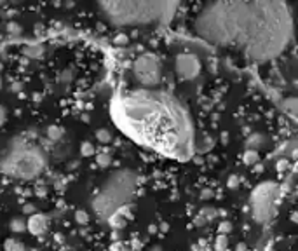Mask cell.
Masks as SVG:
<instances>
[{
	"label": "cell",
	"instance_id": "obj_14",
	"mask_svg": "<svg viewBox=\"0 0 298 251\" xmlns=\"http://www.w3.org/2000/svg\"><path fill=\"white\" fill-rule=\"evenodd\" d=\"M96 140H98L99 143H110L112 133L108 129H98L96 131Z\"/></svg>",
	"mask_w": 298,
	"mask_h": 251
},
{
	"label": "cell",
	"instance_id": "obj_2",
	"mask_svg": "<svg viewBox=\"0 0 298 251\" xmlns=\"http://www.w3.org/2000/svg\"><path fill=\"white\" fill-rule=\"evenodd\" d=\"M178 2H101L99 9L103 11L107 19L117 26H136L150 25V23L168 21L174 16Z\"/></svg>",
	"mask_w": 298,
	"mask_h": 251
},
{
	"label": "cell",
	"instance_id": "obj_22",
	"mask_svg": "<svg viewBox=\"0 0 298 251\" xmlns=\"http://www.w3.org/2000/svg\"><path fill=\"white\" fill-rule=\"evenodd\" d=\"M115 42H117V44H126V42H128V35H124V34L117 35V37H115Z\"/></svg>",
	"mask_w": 298,
	"mask_h": 251
},
{
	"label": "cell",
	"instance_id": "obj_19",
	"mask_svg": "<svg viewBox=\"0 0 298 251\" xmlns=\"http://www.w3.org/2000/svg\"><path fill=\"white\" fill-rule=\"evenodd\" d=\"M232 230V225L228 222H221L220 223V227H218V232L221 234V236H227L228 232Z\"/></svg>",
	"mask_w": 298,
	"mask_h": 251
},
{
	"label": "cell",
	"instance_id": "obj_10",
	"mask_svg": "<svg viewBox=\"0 0 298 251\" xmlns=\"http://www.w3.org/2000/svg\"><path fill=\"white\" fill-rule=\"evenodd\" d=\"M243 163L246 164V166H253V164L258 163V150H255V148H250V150H246L243 154Z\"/></svg>",
	"mask_w": 298,
	"mask_h": 251
},
{
	"label": "cell",
	"instance_id": "obj_26",
	"mask_svg": "<svg viewBox=\"0 0 298 251\" xmlns=\"http://www.w3.org/2000/svg\"><path fill=\"white\" fill-rule=\"evenodd\" d=\"M25 213L33 214V213H35V208H33V206H30V204H28V206H25Z\"/></svg>",
	"mask_w": 298,
	"mask_h": 251
},
{
	"label": "cell",
	"instance_id": "obj_24",
	"mask_svg": "<svg viewBox=\"0 0 298 251\" xmlns=\"http://www.w3.org/2000/svg\"><path fill=\"white\" fill-rule=\"evenodd\" d=\"M288 169V161H279L277 163V171H286Z\"/></svg>",
	"mask_w": 298,
	"mask_h": 251
},
{
	"label": "cell",
	"instance_id": "obj_18",
	"mask_svg": "<svg viewBox=\"0 0 298 251\" xmlns=\"http://www.w3.org/2000/svg\"><path fill=\"white\" fill-rule=\"evenodd\" d=\"M25 54L30 56V58H39V56L42 54V47H41V45H37V47H26Z\"/></svg>",
	"mask_w": 298,
	"mask_h": 251
},
{
	"label": "cell",
	"instance_id": "obj_23",
	"mask_svg": "<svg viewBox=\"0 0 298 251\" xmlns=\"http://www.w3.org/2000/svg\"><path fill=\"white\" fill-rule=\"evenodd\" d=\"M5 117H7V114H5V108L2 107V105H0V126H2V124L5 122Z\"/></svg>",
	"mask_w": 298,
	"mask_h": 251
},
{
	"label": "cell",
	"instance_id": "obj_11",
	"mask_svg": "<svg viewBox=\"0 0 298 251\" xmlns=\"http://www.w3.org/2000/svg\"><path fill=\"white\" fill-rule=\"evenodd\" d=\"M96 164L99 167H108L112 164V155L108 152H99L96 154Z\"/></svg>",
	"mask_w": 298,
	"mask_h": 251
},
{
	"label": "cell",
	"instance_id": "obj_16",
	"mask_svg": "<svg viewBox=\"0 0 298 251\" xmlns=\"http://www.w3.org/2000/svg\"><path fill=\"white\" fill-rule=\"evenodd\" d=\"M214 248H216V251H225L228 248V237L227 236H218L216 241H214Z\"/></svg>",
	"mask_w": 298,
	"mask_h": 251
},
{
	"label": "cell",
	"instance_id": "obj_20",
	"mask_svg": "<svg viewBox=\"0 0 298 251\" xmlns=\"http://www.w3.org/2000/svg\"><path fill=\"white\" fill-rule=\"evenodd\" d=\"M227 185H228V188H237L239 187V178H237L236 174H232V176H228Z\"/></svg>",
	"mask_w": 298,
	"mask_h": 251
},
{
	"label": "cell",
	"instance_id": "obj_3",
	"mask_svg": "<svg viewBox=\"0 0 298 251\" xmlns=\"http://www.w3.org/2000/svg\"><path fill=\"white\" fill-rule=\"evenodd\" d=\"M136 174L129 169L114 173L103 185L101 192L92 201V208L101 218H112L126 203L132 199L136 188Z\"/></svg>",
	"mask_w": 298,
	"mask_h": 251
},
{
	"label": "cell",
	"instance_id": "obj_28",
	"mask_svg": "<svg viewBox=\"0 0 298 251\" xmlns=\"http://www.w3.org/2000/svg\"><path fill=\"white\" fill-rule=\"evenodd\" d=\"M267 251H270V248H269V250H267Z\"/></svg>",
	"mask_w": 298,
	"mask_h": 251
},
{
	"label": "cell",
	"instance_id": "obj_13",
	"mask_svg": "<svg viewBox=\"0 0 298 251\" xmlns=\"http://www.w3.org/2000/svg\"><path fill=\"white\" fill-rule=\"evenodd\" d=\"M81 154H82V157H91V155H94V154H96L94 145L89 143V141H82V145H81Z\"/></svg>",
	"mask_w": 298,
	"mask_h": 251
},
{
	"label": "cell",
	"instance_id": "obj_21",
	"mask_svg": "<svg viewBox=\"0 0 298 251\" xmlns=\"http://www.w3.org/2000/svg\"><path fill=\"white\" fill-rule=\"evenodd\" d=\"M7 32H9V34H12V35H18V34H21V26H19L18 23H9Z\"/></svg>",
	"mask_w": 298,
	"mask_h": 251
},
{
	"label": "cell",
	"instance_id": "obj_9",
	"mask_svg": "<svg viewBox=\"0 0 298 251\" xmlns=\"http://www.w3.org/2000/svg\"><path fill=\"white\" fill-rule=\"evenodd\" d=\"M4 250L5 251H25V243L16 237H9L4 241Z\"/></svg>",
	"mask_w": 298,
	"mask_h": 251
},
{
	"label": "cell",
	"instance_id": "obj_1",
	"mask_svg": "<svg viewBox=\"0 0 298 251\" xmlns=\"http://www.w3.org/2000/svg\"><path fill=\"white\" fill-rule=\"evenodd\" d=\"M194 30L210 44L265 63L277 58L291 42L293 16L290 5L277 0L211 2L199 11Z\"/></svg>",
	"mask_w": 298,
	"mask_h": 251
},
{
	"label": "cell",
	"instance_id": "obj_15",
	"mask_svg": "<svg viewBox=\"0 0 298 251\" xmlns=\"http://www.w3.org/2000/svg\"><path fill=\"white\" fill-rule=\"evenodd\" d=\"M75 222L79 225H87L89 223V213L85 209H77L75 211Z\"/></svg>",
	"mask_w": 298,
	"mask_h": 251
},
{
	"label": "cell",
	"instance_id": "obj_6",
	"mask_svg": "<svg viewBox=\"0 0 298 251\" xmlns=\"http://www.w3.org/2000/svg\"><path fill=\"white\" fill-rule=\"evenodd\" d=\"M134 79L145 87H154L161 82V63L154 54H141L132 65Z\"/></svg>",
	"mask_w": 298,
	"mask_h": 251
},
{
	"label": "cell",
	"instance_id": "obj_17",
	"mask_svg": "<svg viewBox=\"0 0 298 251\" xmlns=\"http://www.w3.org/2000/svg\"><path fill=\"white\" fill-rule=\"evenodd\" d=\"M61 134H63V131L59 129L58 126H51V127H47V136L51 138L52 141L59 140V138H61Z\"/></svg>",
	"mask_w": 298,
	"mask_h": 251
},
{
	"label": "cell",
	"instance_id": "obj_12",
	"mask_svg": "<svg viewBox=\"0 0 298 251\" xmlns=\"http://www.w3.org/2000/svg\"><path fill=\"white\" fill-rule=\"evenodd\" d=\"M11 230L14 234H18V232H25L26 230V222L25 220H21V218H14V220H12L11 222Z\"/></svg>",
	"mask_w": 298,
	"mask_h": 251
},
{
	"label": "cell",
	"instance_id": "obj_25",
	"mask_svg": "<svg viewBox=\"0 0 298 251\" xmlns=\"http://www.w3.org/2000/svg\"><path fill=\"white\" fill-rule=\"evenodd\" d=\"M295 103H297V101H295V98H293V100L288 101V107H290V114H291V115L295 114Z\"/></svg>",
	"mask_w": 298,
	"mask_h": 251
},
{
	"label": "cell",
	"instance_id": "obj_8",
	"mask_svg": "<svg viewBox=\"0 0 298 251\" xmlns=\"http://www.w3.org/2000/svg\"><path fill=\"white\" fill-rule=\"evenodd\" d=\"M49 222H47V216L42 213H33L30 214V218L26 220V230L33 236H42V234L47 230Z\"/></svg>",
	"mask_w": 298,
	"mask_h": 251
},
{
	"label": "cell",
	"instance_id": "obj_27",
	"mask_svg": "<svg viewBox=\"0 0 298 251\" xmlns=\"http://www.w3.org/2000/svg\"><path fill=\"white\" fill-rule=\"evenodd\" d=\"M0 87H2V79H0Z\"/></svg>",
	"mask_w": 298,
	"mask_h": 251
},
{
	"label": "cell",
	"instance_id": "obj_7",
	"mask_svg": "<svg viewBox=\"0 0 298 251\" xmlns=\"http://www.w3.org/2000/svg\"><path fill=\"white\" fill-rule=\"evenodd\" d=\"M174 67H176V74L185 81H192L201 72V63L194 54H178Z\"/></svg>",
	"mask_w": 298,
	"mask_h": 251
},
{
	"label": "cell",
	"instance_id": "obj_5",
	"mask_svg": "<svg viewBox=\"0 0 298 251\" xmlns=\"http://www.w3.org/2000/svg\"><path fill=\"white\" fill-rule=\"evenodd\" d=\"M281 196V187L276 181H261L251 192V213L255 222L265 223L276 214V204Z\"/></svg>",
	"mask_w": 298,
	"mask_h": 251
},
{
	"label": "cell",
	"instance_id": "obj_4",
	"mask_svg": "<svg viewBox=\"0 0 298 251\" xmlns=\"http://www.w3.org/2000/svg\"><path fill=\"white\" fill-rule=\"evenodd\" d=\"M44 164V155L37 148H21L9 155L4 163V171L19 180H32L42 173Z\"/></svg>",
	"mask_w": 298,
	"mask_h": 251
}]
</instances>
